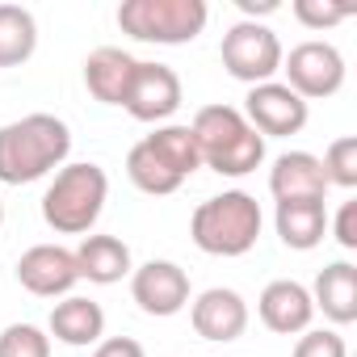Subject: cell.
Returning a JSON list of instances; mask_svg holds the SVG:
<instances>
[{
  "instance_id": "cell-5",
  "label": "cell",
  "mask_w": 357,
  "mask_h": 357,
  "mask_svg": "<svg viewBox=\"0 0 357 357\" xmlns=\"http://www.w3.org/2000/svg\"><path fill=\"white\" fill-rule=\"evenodd\" d=\"M206 0H122L118 26L135 43L155 47H185L206 30Z\"/></svg>"
},
{
  "instance_id": "cell-28",
  "label": "cell",
  "mask_w": 357,
  "mask_h": 357,
  "mask_svg": "<svg viewBox=\"0 0 357 357\" xmlns=\"http://www.w3.org/2000/svg\"><path fill=\"white\" fill-rule=\"evenodd\" d=\"M93 357H147V353H143V344L135 336H109V340H101L93 349Z\"/></svg>"
},
{
  "instance_id": "cell-23",
  "label": "cell",
  "mask_w": 357,
  "mask_h": 357,
  "mask_svg": "<svg viewBox=\"0 0 357 357\" xmlns=\"http://www.w3.org/2000/svg\"><path fill=\"white\" fill-rule=\"evenodd\" d=\"M319 164H324L328 185L353 190V185H357V139H353V135H340V139H332Z\"/></svg>"
},
{
  "instance_id": "cell-16",
  "label": "cell",
  "mask_w": 357,
  "mask_h": 357,
  "mask_svg": "<svg viewBox=\"0 0 357 357\" xmlns=\"http://www.w3.org/2000/svg\"><path fill=\"white\" fill-rule=\"evenodd\" d=\"M51 336L72 344V349H89V344H101L105 336V311L101 303L84 298V294H68L63 303L51 307Z\"/></svg>"
},
{
  "instance_id": "cell-20",
  "label": "cell",
  "mask_w": 357,
  "mask_h": 357,
  "mask_svg": "<svg viewBox=\"0 0 357 357\" xmlns=\"http://www.w3.org/2000/svg\"><path fill=\"white\" fill-rule=\"evenodd\" d=\"M143 143L181 176V181H190V176L202 168V155H198V143H194V130L190 126H181V122H164V126H155L151 135H143Z\"/></svg>"
},
{
  "instance_id": "cell-12",
  "label": "cell",
  "mask_w": 357,
  "mask_h": 357,
  "mask_svg": "<svg viewBox=\"0 0 357 357\" xmlns=\"http://www.w3.org/2000/svg\"><path fill=\"white\" fill-rule=\"evenodd\" d=\"M190 324H194V332H198L202 340L231 344V340H240L244 328H248V303H244L236 290H227V286H211V290H202V294L194 298Z\"/></svg>"
},
{
  "instance_id": "cell-2",
  "label": "cell",
  "mask_w": 357,
  "mask_h": 357,
  "mask_svg": "<svg viewBox=\"0 0 357 357\" xmlns=\"http://www.w3.org/2000/svg\"><path fill=\"white\" fill-rule=\"evenodd\" d=\"M198 155L219 176H248L265 164V139L248 126V118L236 105H202L190 122Z\"/></svg>"
},
{
  "instance_id": "cell-29",
  "label": "cell",
  "mask_w": 357,
  "mask_h": 357,
  "mask_svg": "<svg viewBox=\"0 0 357 357\" xmlns=\"http://www.w3.org/2000/svg\"><path fill=\"white\" fill-rule=\"evenodd\" d=\"M278 9V0H261V5H257V0H240V13H248L244 22H257L261 13H273Z\"/></svg>"
},
{
  "instance_id": "cell-22",
  "label": "cell",
  "mask_w": 357,
  "mask_h": 357,
  "mask_svg": "<svg viewBox=\"0 0 357 357\" xmlns=\"http://www.w3.org/2000/svg\"><path fill=\"white\" fill-rule=\"evenodd\" d=\"M126 176H130V185L135 190H143V194H151V198H168V194H176L185 181L176 176L143 139L130 147V155H126Z\"/></svg>"
},
{
  "instance_id": "cell-25",
  "label": "cell",
  "mask_w": 357,
  "mask_h": 357,
  "mask_svg": "<svg viewBox=\"0 0 357 357\" xmlns=\"http://www.w3.org/2000/svg\"><path fill=\"white\" fill-rule=\"evenodd\" d=\"M294 357H349V344L332 328H307L294 340Z\"/></svg>"
},
{
  "instance_id": "cell-17",
  "label": "cell",
  "mask_w": 357,
  "mask_h": 357,
  "mask_svg": "<svg viewBox=\"0 0 357 357\" xmlns=\"http://www.w3.org/2000/svg\"><path fill=\"white\" fill-rule=\"evenodd\" d=\"M72 257H76L80 278L93 282V286H114V282L130 278V269H135L130 248H126L118 236H84Z\"/></svg>"
},
{
  "instance_id": "cell-4",
  "label": "cell",
  "mask_w": 357,
  "mask_h": 357,
  "mask_svg": "<svg viewBox=\"0 0 357 357\" xmlns=\"http://www.w3.org/2000/svg\"><path fill=\"white\" fill-rule=\"evenodd\" d=\"M109 198V176L101 164H63L43 194V223L59 236H84Z\"/></svg>"
},
{
  "instance_id": "cell-13",
  "label": "cell",
  "mask_w": 357,
  "mask_h": 357,
  "mask_svg": "<svg viewBox=\"0 0 357 357\" xmlns=\"http://www.w3.org/2000/svg\"><path fill=\"white\" fill-rule=\"evenodd\" d=\"M257 311H261V324L278 336H298L311 328L315 319V303H311V290L294 278H278L261 290L257 298Z\"/></svg>"
},
{
  "instance_id": "cell-27",
  "label": "cell",
  "mask_w": 357,
  "mask_h": 357,
  "mask_svg": "<svg viewBox=\"0 0 357 357\" xmlns=\"http://www.w3.org/2000/svg\"><path fill=\"white\" fill-rule=\"evenodd\" d=\"M332 236H336V244L340 248H357V202H344L340 211H336V223H332Z\"/></svg>"
},
{
  "instance_id": "cell-10",
  "label": "cell",
  "mask_w": 357,
  "mask_h": 357,
  "mask_svg": "<svg viewBox=\"0 0 357 357\" xmlns=\"http://www.w3.org/2000/svg\"><path fill=\"white\" fill-rule=\"evenodd\" d=\"M130 298L139 303L143 315L168 319L176 311H185L190 303V273L176 261H147L130 269Z\"/></svg>"
},
{
  "instance_id": "cell-26",
  "label": "cell",
  "mask_w": 357,
  "mask_h": 357,
  "mask_svg": "<svg viewBox=\"0 0 357 357\" xmlns=\"http://www.w3.org/2000/svg\"><path fill=\"white\" fill-rule=\"evenodd\" d=\"M357 9L353 5H328V0H294V17L307 26V30H328V26H340L344 17H353Z\"/></svg>"
},
{
  "instance_id": "cell-18",
  "label": "cell",
  "mask_w": 357,
  "mask_h": 357,
  "mask_svg": "<svg viewBox=\"0 0 357 357\" xmlns=\"http://www.w3.org/2000/svg\"><path fill=\"white\" fill-rule=\"evenodd\" d=\"M315 311H324V319H332L336 328L357 319V269L349 261H332L319 269L315 290H311Z\"/></svg>"
},
{
  "instance_id": "cell-21",
  "label": "cell",
  "mask_w": 357,
  "mask_h": 357,
  "mask_svg": "<svg viewBox=\"0 0 357 357\" xmlns=\"http://www.w3.org/2000/svg\"><path fill=\"white\" fill-rule=\"evenodd\" d=\"M38 51V22L22 5H0V68H22Z\"/></svg>"
},
{
  "instance_id": "cell-30",
  "label": "cell",
  "mask_w": 357,
  "mask_h": 357,
  "mask_svg": "<svg viewBox=\"0 0 357 357\" xmlns=\"http://www.w3.org/2000/svg\"><path fill=\"white\" fill-rule=\"evenodd\" d=\"M0 223H5V202H0Z\"/></svg>"
},
{
  "instance_id": "cell-7",
  "label": "cell",
  "mask_w": 357,
  "mask_h": 357,
  "mask_svg": "<svg viewBox=\"0 0 357 357\" xmlns=\"http://www.w3.org/2000/svg\"><path fill=\"white\" fill-rule=\"evenodd\" d=\"M282 72H286V89L298 93L303 101H319L340 93L344 84V55L332 43H298L290 55H282Z\"/></svg>"
},
{
  "instance_id": "cell-24",
  "label": "cell",
  "mask_w": 357,
  "mask_h": 357,
  "mask_svg": "<svg viewBox=\"0 0 357 357\" xmlns=\"http://www.w3.org/2000/svg\"><path fill=\"white\" fill-rule=\"evenodd\" d=\"M0 357H51V336L34 324H9L0 332Z\"/></svg>"
},
{
  "instance_id": "cell-6",
  "label": "cell",
  "mask_w": 357,
  "mask_h": 357,
  "mask_svg": "<svg viewBox=\"0 0 357 357\" xmlns=\"http://www.w3.org/2000/svg\"><path fill=\"white\" fill-rule=\"evenodd\" d=\"M219 55H223L227 76L252 89V84H269L282 72V55L286 51H282V38L269 26H261V22H236L223 34Z\"/></svg>"
},
{
  "instance_id": "cell-19",
  "label": "cell",
  "mask_w": 357,
  "mask_h": 357,
  "mask_svg": "<svg viewBox=\"0 0 357 357\" xmlns=\"http://www.w3.org/2000/svg\"><path fill=\"white\" fill-rule=\"evenodd\" d=\"M273 227H278V240L294 252H311L324 231H328V211L324 202L307 198V202H278L273 211Z\"/></svg>"
},
{
  "instance_id": "cell-9",
  "label": "cell",
  "mask_w": 357,
  "mask_h": 357,
  "mask_svg": "<svg viewBox=\"0 0 357 357\" xmlns=\"http://www.w3.org/2000/svg\"><path fill=\"white\" fill-rule=\"evenodd\" d=\"M181 76H176L168 63H143L135 68V80H130V93L122 101V109L135 118V122H168L176 109H181Z\"/></svg>"
},
{
  "instance_id": "cell-15",
  "label": "cell",
  "mask_w": 357,
  "mask_h": 357,
  "mask_svg": "<svg viewBox=\"0 0 357 357\" xmlns=\"http://www.w3.org/2000/svg\"><path fill=\"white\" fill-rule=\"evenodd\" d=\"M135 68H139V59L130 51H122V47H97L84 59V89L101 105H122L126 93H130Z\"/></svg>"
},
{
  "instance_id": "cell-11",
  "label": "cell",
  "mask_w": 357,
  "mask_h": 357,
  "mask_svg": "<svg viewBox=\"0 0 357 357\" xmlns=\"http://www.w3.org/2000/svg\"><path fill=\"white\" fill-rule=\"evenodd\" d=\"M17 282L38 294V298H68L72 286L80 282V269H76V257L72 248H59V244H34L17 257Z\"/></svg>"
},
{
  "instance_id": "cell-14",
  "label": "cell",
  "mask_w": 357,
  "mask_h": 357,
  "mask_svg": "<svg viewBox=\"0 0 357 357\" xmlns=\"http://www.w3.org/2000/svg\"><path fill=\"white\" fill-rule=\"evenodd\" d=\"M269 194L278 202H307V198L324 202L328 176H324L319 155H311V151H286V155H278L273 168H269Z\"/></svg>"
},
{
  "instance_id": "cell-3",
  "label": "cell",
  "mask_w": 357,
  "mask_h": 357,
  "mask_svg": "<svg viewBox=\"0 0 357 357\" xmlns=\"http://www.w3.org/2000/svg\"><path fill=\"white\" fill-rule=\"evenodd\" d=\"M261 206L244 190H223L206 202H198L190 219V236L206 257H244L261 240Z\"/></svg>"
},
{
  "instance_id": "cell-8",
  "label": "cell",
  "mask_w": 357,
  "mask_h": 357,
  "mask_svg": "<svg viewBox=\"0 0 357 357\" xmlns=\"http://www.w3.org/2000/svg\"><path fill=\"white\" fill-rule=\"evenodd\" d=\"M248 126L261 135V139H282V135H298L307 126V101L298 93H290L282 80H269V84H252L248 97H244V109Z\"/></svg>"
},
{
  "instance_id": "cell-1",
  "label": "cell",
  "mask_w": 357,
  "mask_h": 357,
  "mask_svg": "<svg viewBox=\"0 0 357 357\" xmlns=\"http://www.w3.org/2000/svg\"><path fill=\"white\" fill-rule=\"evenodd\" d=\"M72 130L55 114H26L0 126V185H30L63 168Z\"/></svg>"
}]
</instances>
